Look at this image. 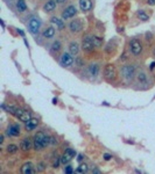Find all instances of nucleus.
I'll list each match as a JSON object with an SVG mask.
<instances>
[{"mask_svg": "<svg viewBox=\"0 0 155 174\" xmlns=\"http://www.w3.org/2000/svg\"><path fill=\"white\" fill-rule=\"evenodd\" d=\"M62 49V43L60 41H54L51 44V51L53 52H59Z\"/></svg>", "mask_w": 155, "mask_h": 174, "instance_id": "nucleus-24", "label": "nucleus"}, {"mask_svg": "<svg viewBox=\"0 0 155 174\" xmlns=\"http://www.w3.org/2000/svg\"><path fill=\"white\" fill-rule=\"evenodd\" d=\"M13 115L15 116L16 118H19L20 121H22L24 123L28 122L31 118V115L29 112H27V110H25V109H22V108H18V107H15Z\"/></svg>", "mask_w": 155, "mask_h": 174, "instance_id": "nucleus-5", "label": "nucleus"}, {"mask_svg": "<svg viewBox=\"0 0 155 174\" xmlns=\"http://www.w3.org/2000/svg\"><path fill=\"white\" fill-rule=\"evenodd\" d=\"M60 63L62 64V66L69 67L74 64V57L70 52H63L61 58H60Z\"/></svg>", "mask_w": 155, "mask_h": 174, "instance_id": "nucleus-8", "label": "nucleus"}, {"mask_svg": "<svg viewBox=\"0 0 155 174\" xmlns=\"http://www.w3.org/2000/svg\"><path fill=\"white\" fill-rule=\"evenodd\" d=\"M142 49H144L142 43H141L139 40L133 38V40L129 42V50H131V52H132L134 56H139V55L142 52Z\"/></svg>", "mask_w": 155, "mask_h": 174, "instance_id": "nucleus-4", "label": "nucleus"}, {"mask_svg": "<svg viewBox=\"0 0 155 174\" xmlns=\"http://www.w3.org/2000/svg\"><path fill=\"white\" fill-rule=\"evenodd\" d=\"M136 80H138V83L140 84V85H146V84H148V78H147V74L145 73V72H139V73H136Z\"/></svg>", "mask_w": 155, "mask_h": 174, "instance_id": "nucleus-18", "label": "nucleus"}, {"mask_svg": "<svg viewBox=\"0 0 155 174\" xmlns=\"http://www.w3.org/2000/svg\"><path fill=\"white\" fill-rule=\"evenodd\" d=\"M40 27H41V22L37 18H31L29 23H28V29L33 35H37L40 31Z\"/></svg>", "mask_w": 155, "mask_h": 174, "instance_id": "nucleus-7", "label": "nucleus"}, {"mask_svg": "<svg viewBox=\"0 0 155 174\" xmlns=\"http://www.w3.org/2000/svg\"><path fill=\"white\" fill-rule=\"evenodd\" d=\"M146 36H147V37H146L147 40H151V38H152V34H147Z\"/></svg>", "mask_w": 155, "mask_h": 174, "instance_id": "nucleus-37", "label": "nucleus"}, {"mask_svg": "<svg viewBox=\"0 0 155 174\" xmlns=\"http://www.w3.org/2000/svg\"><path fill=\"white\" fill-rule=\"evenodd\" d=\"M79 8L83 12H89L92 8V2L91 0H79Z\"/></svg>", "mask_w": 155, "mask_h": 174, "instance_id": "nucleus-16", "label": "nucleus"}, {"mask_svg": "<svg viewBox=\"0 0 155 174\" xmlns=\"http://www.w3.org/2000/svg\"><path fill=\"white\" fill-rule=\"evenodd\" d=\"M55 28L54 26H49L48 28H46V30L43 31V37L44 38H53L55 36Z\"/></svg>", "mask_w": 155, "mask_h": 174, "instance_id": "nucleus-21", "label": "nucleus"}, {"mask_svg": "<svg viewBox=\"0 0 155 174\" xmlns=\"http://www.w3.org/2000/svg\"><path fill=\"white\" fill-rule=\"evenodd\" d=\"M65 1H66V0H56V2H57V4H64Z\"/></svg>", "mask_w": 155, "mask_h": 174, "instance_id": "nucleus-36", "label": "nucleus"}, {"mask_svg": "<svg viewBox=\"0 0 155 174\" xmlns=\"http://www.w3.org/2000/svg\"><path fill=\"white\" fill-rule=\"evenodd\" d=\"M37 125H39V120H37V118H33V117H31L28 122H26V123H25V129H26L27 131H31V130L36 129V127H37Z\"/></svg>", "mask_w": 155, "mask_h": 174, "instance_id": "nucleus-13", "label": "nucleus"}, {"mask_svg": "<svg viewBox=\"0 0 155 174\" xmlns=\"http://www.w3.org/2000/svg\"><path fill=\"white\" fill-rule=\"evenodd\" d=\"M21 172L24 174L34 173V166H33V164H31V163H26V164H24L22 167H21Z\"/></svg>", "mask_w": 155, "mask_h": 174, "instance_id": "nucleus-22", "label": "nucleus"}, {"mask_svg": "<svg viewBox=\"0 0 155 174\" xmlns=\"http://www.w3.org/2000/svg\"><path fill=\"white\" fill-rule=\"evenodd\" d=\"M88 171H89V167H88L86 164H82V165H79V167L76 170L77 173H86Z\"/></svg>", "mask_w": 155, "mask_h": 174, "instance_id": "nucleus-27", "label": "nucleus"}, {"mask_svg": "<svg viewBox=\"0 0 155 174\" xmlns=\"http://www.w3.org/2000/svg\"><path fill=\"white\" fill-rule=\"evenodd\" d=\"M75 62H76L77 66H83V65H84V62H83V60H82L81 58H77V59H76Z\"/></svg>", "mask_w": 155, "mask_h": 174, "instance_id": "nucleus-31", "label": "nucleus"}, {"mask_svg": "<svg viewBox=\"0 0 155 174\" xmlns=\"http://www.w3.org/2000/svg\"><path fill=\"white\" fill-rule=\"evenodd\" d=\"M138 18H139L141 21H147V20L149 19V16H148L144 11H139V12H138Z\"/></svg>", "mask_w": 155, "mask_h": 174, "instance_id": "nucleus-28", "label": "nucleus"}, {"mask_svg": "<svg viewBox=\"0 0 155 174\" xmlns=\"http://www.w3.org/2000/svg\"><path fill=\"white\" fill-rule=\"evenodd\" d=\"M7 135L11 137H18L20 135V127L16 124H12L7 129Z\"/></svg>", "mask_w": 155, "mask_h": 174, "instance_id": "nucleus-12", "label": "nucleus"}, {"mask_svg": "<svg viewBox=\"0 0 155 174\" xmlns=\"http://www.w3.org/2000/svg\"><path fill=\"white\" fill-rule=\"evenodd\" d=\"M104 78L109 83H112L117 79V69L113 64H107L104 69Z\"/></svg>", "mask_w": 155, "mask_h": 174, "instance_id": "nucleus-2", "label": "nucleus"}, {"mask_svg": "<svg viewBox=\"0 0 155 174\" xmlns=\"http://www.w3.org/2000/svg\"><path fill=\"white\" fill-rule=\"evenodd\" d=\"M2 142H4V136H2V135H1V137H0V144H1V143H2Z\"/></svg>", "mask_w": 155, "mask_h": 174, "instance_id": "nucleus-40", "label": "nucleus"}, {"mask_svg": "<svg viewBox=\"0 0 155 174\" xmlns=\"http://www.w3.org/2000/svg\"><path fill=\"white\" fill-rule=\"evenodd\" d=\"M82 160H83V156L79 154V156H78V161H82Z\"/></svg>", "mask_w": 155, "mask_h": 174, "instance_id": "nucleus-38", "label": "nucleus"}, {"mask_svg": "<svg viewBox=\"0 0 155 174\" xmlns=\"http://www.w3.org/2000/svg\"><path fill=\"white\" fill-rule=\"evenodd\" d=\"M88 72H89L90 76L97 77L98 73H99V64H97V63H91V64L88 66Z\"/></svg>", "mask_w": 155, "mask_h": 174, "instance_id": "nucleus-14", "label": "nucleus"}, {"mask_svg": "<svg viewBox=\"0 0 155 174\" xmlns=\"http://www.w3.org/2000/svg\"><path fill=\"white\" fill-rule=\"evenodd\" d=\"M31 147V141L29 138H24L22 141H21V143H20V149L22 150V151H29Z\"/></svg>", "mask_w": 155, "mask_h": 174, "instance_id": "nucleus-20", "label": "nucleus"}, {"mask_svg": "<svg viewBox=\"0 0 155 174\" xmlns=\"http://www.w3.org/2000/svg\"><path fill=\"white\" fill-rule=\"evenodd\" d=\"M18 150H19V147L15 144H9L7 145V147H6V151L8 153H15V152H18Z\"/></svg>", "mask_w": 155, "mask_h": 174, "instance_id": "nucleus-26", "label": "nucleus"}, {"mask_svg": "<svg viewBox=\"0 0 155 174\" xmlns=\"http://www.w3.org/2000/svg\"><path fill=\"white\" fill-rule=\"evenodd\" d=\"M69 29L72 31V33H79L82 29H83V23L81 22V20L76 19L74 21H71L69 23Z\"/></svg>", "mask_w": 155, "mask_h": 174, "instance_id": "nucleus-11", "label": "nucleus"}, {"mask_svg": "<svg viewBox=\"0 0 155 174\" xmlns=\"http://www.w3.org/2000/svg\"><path fill=\"white\" fill-rule=\"evenodd\" d=\"M82 48L83 50L88 51V52H92L93 50L96 49L94 47V43L92 41V36H85L82 41Z\"/></svg>", "mask_w": 155, "mask_h": 174, "instance_id": "nucleus-6", "label": "nucleus"}, {"mask_svg": "<svg viewBox=\"0 0 155 174\" xmlns=\"http://www.w3.org/2000/svg\"><path fill=\"white\" fill-rule=\"evenodd\" d=\"M46 170V165L43 164V163H40V164H37V171H40V172H43Z\"/></svg>", "mask_w": 155, "mask_h": 174, "instance_id": "nucleus-29", "label": "nucleus"}, {"mask_svg": "<svg viewBox=\"0 0 155 174\" xmlns=\"http://www.w3.org/2000/svg\"><path fill=\"white\" fill-rule=\"evenodd\" d=\"M16 8H18V11H19L20 13L25 12V11L27 9V5H26L25 0H18V2H16Z\"/></svg>", "mask_w": 155, "mask_h": 174, "instance_id": "nucleus-23", "label": "nucleus"}, {"mask_svg": "<svg viewBox=\"0 0 155 174\" xmlns=\"http://www.w3.org/2000/svg\"><path fill=\"white\" fill-rule=\"evenodd\" d=\"M60 163H61V159H56L55 161H54V168H57L59 167V165H60Z\"/></svg>", "mask_w": 155, "mask_h": 174, "instance_id": "nucleus-32", "label": "nucleus"}, {"mask_svg": "<svg viewBox=\"0 0 155 174\" xmlns=\"http://www.w3.org/2000/svg\"><path fill=\"white\" fill-rule=\"evenodd\" d=\"M153 54H154V56H155V49H154V51H153Z\"/></svg>", "mask_w": 155, "mask_h": 174, "instance_id": "nucleus-43", "label": "nucleus"}, {"mask_svg": "<svg viewBox=\"0 0 155 174\" xmlns=\"http://www.w3.org/2000/svg\"><path fill=\"white\" fill-rule=\"evenodd\" d=\"M50 144V137H48L44 132L39 131L35 136H34V149L37 150H43L44 147H47Z\"/></svg>", "mask_w": 155, "mask_h": 174, "instance_id": "nucleus-1", "label": "nucleus"}, {"mask_svg": "<svg viewBox=\"0 0 155 174\" xmlns=\"http://www.w3.org/2000/svg\"><path fill=\"white\" fill-rule=\"evenodd\" d=\"M56 0H48L46 4H44V6H43V11L44 12H47V13H50V12H53L55 8H56Z\"/></svg>", "mask_w": 155, "mask_h": 174, "instance_id": "nucleus-15", "label": "nucleus"}, {"mask_svg": "<svg viewBox=\"0 0 155 174\" xmlns=\"http://www.w3.org/2000/svg\"><path fill=\"white\" fill-rule=\"evenodd\" d=\"M76 156V152H75V150L74 149H66L65 150V152L63 153L62 158H61V163H62L63 165H65V164H68L74 157Z\"/></svg>", "mask_w": 155, "mask_h": 174, "instance_id": "nucleus-10", "label": "nucleus"}, {"mask_svg": "<svg viewBox=\"0 0 155 174\" xmlns=\"http://www.w3.org/2000/svg\"><path fill=\"white\" fill-rule=\"evenodd\" d=\"M19 34H20L21 36H24V31H22V30H19Z\"/></svg>", "mask_w": 155, "mask_h": 174, "instance_id": "nucleus-42", "label": "nucleus"}, {"mask_svg": "<svg viewBox=\"0 0 155 174\" xmlns=\"http://www.w3.org/2000/svg\"><path fill=\"white\" fill-rule=\"evenodd\" d=\"M135 67L134 65H124L121 67V76L126 81H132L135 76Z\"/></svg>", "mask_w": 155, "mask_h": 174, "instance_id": "nucleus-3", "label": "nucleus"}, {"mask_svg": "<svg viewBox=\"0 0 155 174\" xmlns=\"http://www.w3.org/2000/svg\"><path fill=\"white\" fill-rule=\"evenodd\" d=\"M92 41L96 48H100L103 45V40L100 37H98V36H92Z\"/></svg>", "mask_w": 155, "mask_h": 174, "instance_id": "nucleus-25", "label": "nucleus"}, {"mask_svg": "<svg viewBox=\"0 0 155 174\" xmlns=\"http://www.w3.org/2000/svg\"><path fill=\"white\" fill-rule=\"evenodd\" d=\"M103 157H104V159H105V160H110V159L112 158V156H111V154H109V153H105Z\"/></svg>", "mask_w": 155, "mask_h": 174, "instance_id": "nucleus-33", "label": "nucleus"}, {"mask_svg": "<svg viewBox=\"0 0 155 174\" xmlns=\"http://www.w3.org/2000/svg\"><path fill=\"white\" fill-rule=\"evenodd\" d=\"M76 14H77V9H76V7H75L74 5H70V6H68V7L62 12V19L63 20H68V19L75 16Z\"/></svg>", "mask_w": 155, "mask_h": 174, "instance_id": "nucleus-9", "label": "nucleus"}, {"mask_svg": "<svg viewBox=\"0 0 155 174\" xmlns=\"http://www.w3.org/2000/svg\"><path fill=\"white\" fill-rule=\"evenodd\" d=\"M69 52L72 56H76L79 52V44L77 42H70V44H69Z\"/></svg>", "mask_w": 155, "mask_h": 174, "instance_id": "nucleus-19", "label": "nucleus"}, {"mask_svg": "<svg viewBox=\"0 0 155 174\" xmlns=\"http://www.w3.org/2000/svg\"><path fill=\"white\" fill-rule=\"evenodd\" d=\"M50 22H51L54 26H56V28L60 29V30H63V29L65 28V25H64V22H63V19H59V18H56V16H53L51 20H50Z\"/></svg>", "mask_w": 155, "mask_h": 174, "instance_id": "nucleus-17", "label": "nucleus"}, {"mask_svg": "<svg viewBox=\"0 0 155 174\" xmlns=\"http://www.w3.org/2000/svg\"><path fill=\"white\" fill-rule=\"evenodd\" d=\"M147 4H148L149 6H154V5H155V0H148V1H147Z\"/></svg>", "mask_w": 155, "mask_h": 174, "instance_id": "nucleus-35", "label": "nucleus"}, {"mask_svg": "<svg viewBox=\"0 0 155 174\" xmlns=\"http://www.w3.org/2000/svg\"><path fill=\"white\" fill-rule=\"evenodd\" d=\"M50 144H57V139L55 137H50Z\"/></svg>", "mask_w": 155, "mask_h": 174, "instance_id": "nucleus-34", "label": "nucleus"}, {"mask_svg": "<svg viewBox=\"0 0 155 174\" xmlns=\"http://www.w3.org/2000/svg\"><path fill=\"white\" fill-rule=\"evenodd\" d=\"M92 172L93 173H100V171H99V170H97V168H94Z\"/></svg>", "mask_w": 155, "mask_h": 174, "instance_id": "nucleus-39", "label": "nucleus"}, {"mask_svg": "<svg viewBox=\"0 0 155 174\" xmlns=\"http://www.w3.org/2000/svg\"><path fill=\"white\" fill-rule=\"evenodd\" d=\"M64 172L66 174H71V173H74V168H72L71 166H66V167L64 168Z\"/></svg>", "mask_w": 155, "mask_h": 174, "instance_id": "nucleus-30", "label": "nucleus"}, {"mask_svg": "<svg viewBox=\"0 0 155 174\" xmlns=\"http://www.w3.org/2000/svg\"><path fill=\"white\" fill-rule=\"evenodd\" d=\"M155 67V62L154 63H152V65H151V70H152V69H154Z\"/></svg>", "mask_w": 155, "mask_h": 174, "instance_id": "nucleus-41", "label": "nucleus"}]
</instances>
